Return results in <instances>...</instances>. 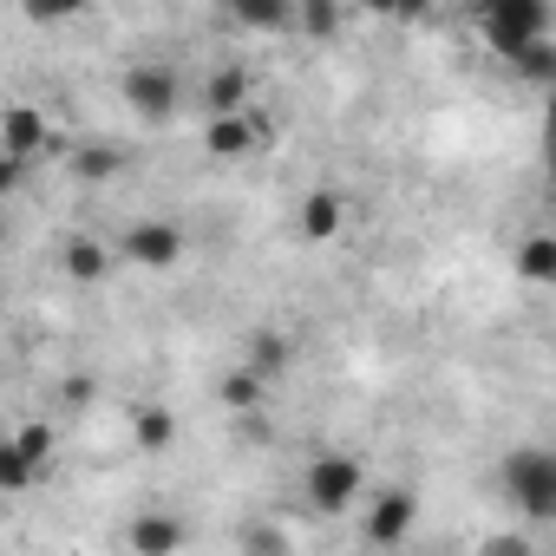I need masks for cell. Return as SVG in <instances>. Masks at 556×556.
I'll use <instances>...</instances> for the list:
<instances>
[{
  "mask_svg": "<svg viewBox=\"0 0 556 556\" xmlns=\"http://www.w3.org/2000/svg\"><path fill=\"white\" fill-rule=\"evenodd\" d=\"M131 543H138V549H170V543H177V530H170V523H138V530H131Z\"/></svg>",
  "mask_w": 556,
  "mask_h": 556,
  "instance_id": "7c38bea8",
  "label": "cell"
},
{
  "mask_svg": "<svg viewBox=\"0 0 556 556\" xmlns=\"http://www.w3.org/2000/svg\"><path fill=\"white\" fill-rule=\"evenodd\" d=\"M302 229H308L315 242H328V236L341 229V203H334V197H315V203L302 210Z\"/></svg>",
  "mask_w": 556,
  "mask_h": 556,
  "instance_id": "30bf717a",
  "label": "cell"
},
{
  "mask_svg": "<svg viewBox=\"0 0 556 556\" xmlns=\"http://www.w3.org/2000/svg\"><path fill=\"white\" fill-rule=\"evenodd\" d=\"M223 8L236 21H249V27H282L289 21V0H223Z\"/></svg>",
  "mask_w": 556,
  "mask_h": 556,
  "instance_id": "9c48e42d",
  "label": "cell"
},
{
  "mask_svg": "<svg viewBox=\"0 0 556 556\" xmlns=\"http://www.w3.org/2000/svg\"><path fill=\"white\" fill-rule=\"evenodd\" d=\"M361 491H367V478H361L354 458H315V471H308V497H315L321 510H348V504H361Z\"/></svg>",
  "mask_w": 556,
  "mask_h": 556,
  "instance_id": "3957f363",
  "label": "cell"
},
{
  "mask_svg": "<svg viewBox=\"0 0 556 556\" xmlns=\"http://www.w3.org/2000/svg\"><path fill=\"white\" fill-rule=\"evenodd\" d=\"M73 268L79 275H99V249H73Z\"/></svg>",
  "mask_w": 556,
  "mask_h": 556,
  "instance_id": "5bb4252c",
  "label": "cell"
},
{
  "mask_svg": "<svg viewBox=\"0 0 556 556\" xmlns=\"http://www.w3.org/2000/svg\"><path fill=\"white\" fill-rule=\"evenodd\" d=\"M517 268L530 275V282H556V236H536V242H523Z\"/></svg>",
  "mask_w": 556,
  "mask_h": 556,
  "instance_id": "ba28073f",
  "label": "cell"
},
{
  "mask_svg": "<svg viewBox=\"0 0 556 556\" xmlns=\"http://www.w3.org/2000/svg\"><path fill=\"white\" fill-rule=\"evenodd\" d=\"M549 177H556V170H549Z\"/></svg>",
  "mask_w": 556,
  "mask_h": 556,
  "instance_id": "2e32d148",
  "label": "cell"
},
{
  "mask_svg": "<svg viewBox=\"0 0 556 556\" xmlns=\"http://www.w3.org/2000/svg\"><path fill=\"white\" fill-rule=\"evenodd\" d=\"M125 249H131L138 262H170V255H177V229H170V223H138Z\"/></svg>",
  "mask_w": 556,
  "mask_h": 556,
  "instance_id": "52a82bcc",
  "label": "cell"
},
{
  "mask_svg": "<svg viewBox=\"0 0 556 556\" xmlns=\"http://www.w3.org/2000/svg\"><path fill=\"white\" fill-rule=\"evenodd\" d=\"M8 131H14V138H8V144H14V157H27V151L40 144V118H34V112H14V125H8Z\"/></svg>",
  "mask_w": 556,
  "mask_h": 556,
  "instance_id": "8fae6325",
  "label": "cell"
},
{
  "mask_svg": "<svg viewBox=\"0 0 556 556\" xmlns=\"http://www.w3.org/2000/svg\"><path fill=\"white\" fill-rule=\"evenodd\" d=\"M478 34L491 53H504L510 66L549 40V0H484L478 8Z\"/></svg>",
  "mask_w": 556,
  "mask_h": 556,
  "instance_id": "6da1fadb",
  "label": "cell"
},
{
  "mask_svg": "<svg viewBox=\"0 0 556 556\" xmlns=\"http://www.w3.org/2000/svg\"><path fill=\"white\" fill-rule=\"evenodd\" d=\"M262 131H268L262 118H236V112H216V118H210V151H223V157H242V151H249Z\"/></svg>",
  "mask_w": 556,
  "mask_h": 556,
  "instance_id": "277c9868",
  "label": "cell"
},
{
  "mask_svg": "<svg viewBox=\"0 0 556 556\" xmlns=\"http://www.w3.org/2000/svg\"><path fill=\"white\" fill-rule=\"evenodd\" d=\"M131 105H138V118H164L170 112V79L164 73H131Z\"/></svg>",
  "mask_w": 556,
  "mask_h": 556,
  "instance_id": "8992f818",
  "label": "cell"
},
{
  "mask_svg": "<svg viewBox=\"0 0 556 556\" xmlns=\"http://www.w3.org/2000/svg\"><path fill=\"white\" fill-rule=\"evenodd\" d=\"M138 432H144V445H164V439H170V419H164V413H144Z\"/></svg>",
  "mask_w": 556,
  "mask_h": 556,
  "instance_id": "4fadbf2b",
  "label": "cell"
},
{
  "mask_svg": "<svg viewBox=\"0 0 556 556\" xmlns=\"http://www.w3.org/2000/svg\"><path fill=\"white\" fill-rule=\"evenodd\" d=\"M406 523H413V497H380L374 510H367V543H400L406 536Z\"/></svg>",
  "mask_w": 556,
  "mask_h": 556,
  "instance_id": "5b68a950",
  "label": "cell"
},
{
  "mask_svg": "<svg viewBox=\"0 0 556 556\" xmlns=\"http://www.w3.org/2000/svg\"><path fill=\"white\" fill-rule=\"evenodd\" d=\"M367 8H380V14H400V0H367Z\"/></svg>",
  "mask_w": 556,
  "mask_h": 556,
  "instance_id": "9a60e30c",
  "label": "cell"
},
{
  "mask_svg": "<svg viewBox=\"0 0 556 556\" xmlns=\"http://www.w3.org/2000/svg\"><path fill=\"white\" fill-rule=\"evenodd\" d=\"M504 491L536 510V517H556V452H510L504 465Z\"/></svg>",
  "mask_w": 556,
  "mask_h": 556,
  "instance_id": "7a4b0ae2",
  "label": "cell"
}]
</instances>
